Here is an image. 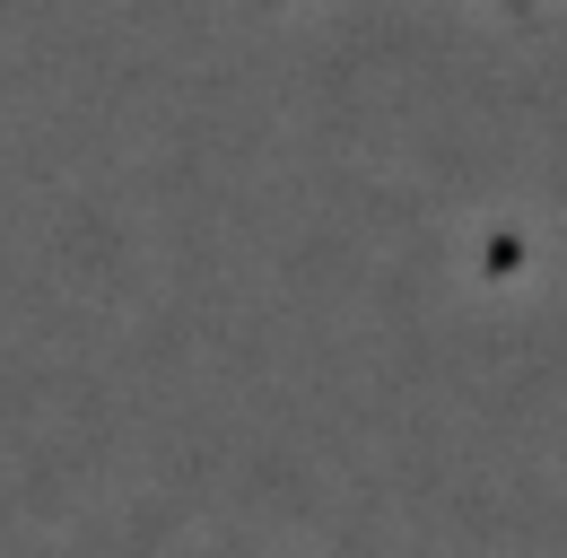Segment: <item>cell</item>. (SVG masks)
I'll use <instances>...</instances> for the list:
<instances>
[{
	"label": "cell",
	"instance_id": "6da1fadb",
	"mask_svg": "<svg viewBox=\"0 0 567 558\" xmlns=\"http://www.w3.org/2000/svg\"><path fill=\"white\" fill-rule=\"evenodd\" d=\"M262 9H306V0H262ZM472 9H497V18H542V9H567V0H472Z\"/></svg>",
	"mask_w": 567,
	"mask_h": 558
}]
</instances>
